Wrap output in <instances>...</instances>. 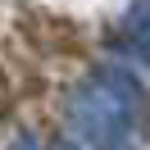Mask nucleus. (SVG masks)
Returning <instances> with one entry per match:
<instances>
[{"mask_svg":"<svg viewBox=\"0 0 150 150\" xmlns=\"http://www.w3.org/2000/svg\"><path fill=\"white\" fill-rule=\"evenodd\" d=\"M55 150H77V146H73V141H59V146H55Z\"/></svg>","mask_w":150,"mask_h":150,"instance_id":"obj_3","label":"nucleus"},{"mask_svg":"<svg viewBox=\"0 0 150 150\" xmlns=\"http://www.w3.org/2000/svg\"><path fill=\"white\" fill-rule=\"evenodd\" d=\"M118 32H123V46L150 68V0H137L132 9L123 14V28Z\"/></svg>","mask_w":150,"mask_h":150,"instance_id":"obj_2","label":"nucleus"},{"mask_svg":"<svg viewBox=\"0 0 150 150\" xmlns=\"http://www.w3.org/2000/svg\"><path fill=\"white\" fill-rule=\"evenodd\" d=\"M150 96L127 68H100L68 96V123L91 150H137Z\"/></svg>","mask_w":150,"mask_h":150,"instance_id":"obj_1","label":"nucleus"}]
</instances>
